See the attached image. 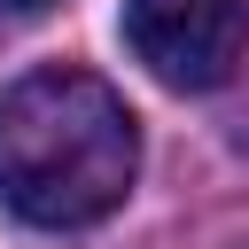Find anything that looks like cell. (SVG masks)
<instances>
[{"label":"cell","instance_id":"1","mask_svg":"<svg viewBox=\"0 0 249 249\" xmlns=\"http://www.w3.org/2000/svg\"><path fill=\"white\" fill-rule=\"evenodd\" d=\"M140 171V124L93 70H31L0 101V202L23 226L70 233L124 202Z\"/></svg>","mask_w":249,"mask_h":249},{"label":"cell","instance_id":"2","mask_svg":"<svg viewBox=\"0 0 249 249\" xmlns=\"http://www.w3.org/2000/svg\"><path fill=\"white\" fill-rule=\"evenodd\" d=\"M124 39L163 86L210 93L249 47V0H124Z\"/></svg>","mask_w":249,"mask_h":249},{"label":"cell","instance_id":"3","mask_svg":"<svg viewBox=\"0 0 249 249\" xmlns=\"http://www.w3.org/2000/svg\"><path fill=\"white\" fill-rule=\"evenodd\" d=\"M0 8H47V0H0Z\"/></svg>","mask_w":249,"mask_h":249}]
</instances>
